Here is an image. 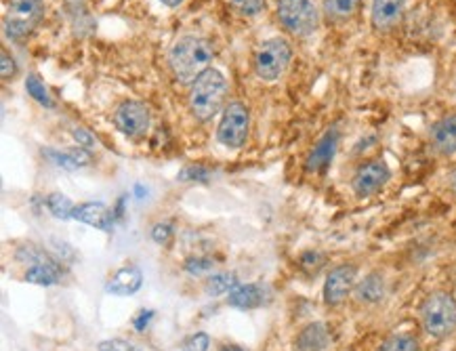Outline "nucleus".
<instances>
[{
  "label": "nucleus",
  "mask_w": 456,
  "mask_h": 351,
  "mask_svg": "<svg viewBox=\"0 0 456 351\" xmlns=\"http://www.w3.org/2000/svg\"><path fill=\"white\" fill-rule=\"evenodd\" d=\"M61 265L55 261L49 263H38V265H30L26 272V282L40 284V286H51L57 284L61 280Z\"/></svg>",
  "instance_id": "18"
},
{
  "label": "nucleus",
  "mask_w": 456,
  "mask_h": 351,
  "mask_svg": "<svg viewBox=\"0 0 456 351\" xmlns=\"http://www.w3.org/2000/svg\"><path fill=\"white\" fill-rule=\"evenodd\" d=\"M429 142L440 156H454L456 154V114L444 116L434 122L429 131Z\"/></svg>",
  "instance_id": "13"
},
{
  "label": "nucleus",
  "mask_w": 456,
  "mask_h": 351,
  "mask_svg": "<svg viewBox=\"0 0 456 351\" xmlns=\"http://www.w3.org/2000/svg\"><path fill=\"white\" fill-rule=\"evenodd\" d=\"M26 91H28V95L34 99V102L45 105V108H53V99H51L49 91H46V86H45L43 80H40L38 74L28 76V78H26Z\"/></svg>",
  "instance_id": "24"
},
{
  "label": "nucleus",
  "mask_w": 456,
  "mask_h": 351,
  "mask_svg": "<svg viewBox=\"0 0 456 351\" xmlns=\"http://www.w3.org/2000/svg\"><path fill=\"white\" fill-rule=\"evenodd\" d=\"M248 131H250V112L242 102H232L225 105L224 116L217 127V142L224 148L240 150L244 143L248 142Z\"/></svg>",
  "instance_id": "7"
},
{
  "label": "nucleus",
  "mask_w": 456,
  "mask_h": 351,
  "mask_svg": "<svg viewBox=\"0 0 456 351\" xmlns=\"http://www.w3.org/2000/svg\"><path fill=\"white\" fill-rule=\"evenodd\" d=\"M143 284V272L137 265H126L120 267L118 272L110 278V282L105 289H108L112 295H120V297H131L142 289Z\"/></svg>",
  "instance_id": "15"
},
{
  "label": "nucleus",
  "mask_w": 456,
  "mask_h": 351,
  "mask_svg": "<svg viewBox=\"0 0 456 351\" xmlns=\"http://www.w3.org/2000/svg\"><path fill=\"white\" fill-rule=\"evenodd\" d=\"M355 297L362 303H377L385 297V280L379 273H370L355 286Z\"/></svg>",
  "instance_id": "20"
},
{
  "label": "nucleus",
  "mask_w": 456,
  "mask_h": 351,
  "mask_svg": "<svg viewBox=\"0 0 456 351\" xmlns=\"http://www.w3.org/2000/svg\"><path fill=\"white\" fill-rule=\"evenodd\" d=\"M227 93V80L219 69L208 68L207 72L191 83L190 89V110L196 120L208 122L224 108Z\"/></svg>",
  "instance_id": "2"
},
{
  "label": "nucleus",
  "mask_w": 456,
  "mask_h": 351,
  "mask_svg": "<svg viewBox=\"0 0 456 351\" xmlns=\"http://www.w3.org/2000/svg\"><path fill=\"white\" fill-rule=\"evenodd\" d=\"M151 318H154V312H151V309H142V312L135 315V320H133V326H135L137 332H143L150 326Z\"/></svg>",
  "instance_id": "34"
},
{
  "label": "nucleus",
  "mask_w": 456,
  "mask_h": 351,
  "mask_svg": "<svg viewBox=\"0 0 456 351\" xmlns=\"http://www.w3.org/2000/svg\"><path fill=\"white\" fill-rule=\"evenodd\" d=\"M391 177L389 167L381 160H372L362 165L354 175V192L360 198H368L377 194L379 190H383L385 184H387Z\"/></svg>",
  "instance_id": "10"
},
{
  "label": "nucleus",
  "mask_w": 456,
  "mask_h": 351,
  "mask_svg": "<svg viewBox=\"0 0 456 351\" xmlns=\"http://www.w3.org/2000/svg\"><path fill=\"white\" fill-rule=\"evenodd\" d=\"M379 351H420V347L412 335H394L387 341H383Z\"/></svg>",
  "instance_id": "25"
},
{
  "label": "nucleus",
  "mask_w": 456,
  "mask_h": 351,
  "mask_svg": "<svg viewBox=\"0 0 456 351\" xmlns=\"http://www.w3.org/2000/svg\"><path fill=\"white\" fill-rule=\"evenodd\" d=\"M355 276H358V269L355 265H338L326 276L324 282V303L330 307L341 306V303L352 295Z\"/></svg>",
  "instance_id": "9"
},
{
  "label": "nucleus",
  "mask_w": 456,
  "mask_h": 351,
  "mask_svg": "<svg viewBox=\"0 0 456 351\" xmlns=\"http://www.w3.org/2000/svg\"><path fill=\"white\" fill-rule=\"evenodd\" d=\"M208 177H210V171L208 168H204V167H185L183 171H181L179 175H177V179L179 181H208Z\"/></svg>",
  "instance_id": "29"
},
{
  "label": "nucleus",
  "mask_w": 456,
  "mask_h": 351,
  "mask_svg": "<svg viewBox=\"0 0 456 351\" xmlns=\"http://www.w3.org/2000/svg\"><path fill=\"white\" fill-rule=\"evenodd\" d=\"M45 15L43 0H7L4 13V32L9 38L21 40L32 34Z\"/></svg>",
  "instance_id": "6"
},
{
  "label": "nucleus",
  "mask_w": 456,
  "mask_h": 351,
  "mask_svg": "<svg viewBox=\"0 0 456 351\" xmlns=\"http://www.w3.org/2000/svg\"><path fill=\"white\" fill-rule=\"evenodd\" d=\"M72 137H74V142L78 143V148H83L86 151L95 150L97 142H95V139H93V135L89 131H85V128H74Z\"/></svg>",
  "instance_id": "32"
},
{
  "label": "nucleus",
  "mask_w": 456,
  "mask_h": 351,
  "mask_svg": "<svg viewBox=\"0 0 456 351\" xmlns=\"http://www.w3.org/2000/svg\"><path fill=\"white\" fill-rule=\"evenodd\" d=\"M150 110L142 102H125L116 108L114 125L118 131L128 139H142L145 137L150 128Z\"/></svg>",
  "instance_id": "8"
},
{
  "label": "nucleus",
  "mask_w": 456,
  "mask_h": 351,
  "mask_svg": "<svg viewBox=\"0 0 456 351\" xmlns=\"http://www.w3.org/2000/svg\"><path fill=\"white\" fill-rule=\"evenodd\" d=\"M213 61V46L207 38L196 34H185L173 45L168 53V66L181 85H191L202 76Z\"/></svg>",
  "instance_id": "1"
},
{
  "label": "nucleus",
  "mask_w": 456,
  "mask_h": 351,
  "mask_svg": "<svg viewBox=\"0 0 456 351\" xmlns=\"http://www.w3.org/2000/svg\"><path fill=\"white\" fill-rule=\"evenodd\" d=\"M173 238V227L168 224H156L151 227V240L156 244H168Z\"/></svg>",
  "instance_id": "33"
},
{
  "label": "nucleus",
  "mask_w": 456,
  "mask_h": 351,
  "mask_svg": "<svg viewBox=\"0 0 456 351\" xmlns=\"http://www.w3.org/2000/svg\"><path fill=\"white\" fill-rule=\"evenodd\" d=\"M210 339L207 332H196V335L187 337L183 345H181V351H208Z\"/></svg>",
  "instance_id": "28"
},
{
  "label": "nucleus",
  "mask_w": 456,
  "mask_h": 351,
  "mask_svg": "<svg viewBox=\"0 0 456 351\" xmlns=\"http://www.w3.org/2000/svg\"><path fill=\"white\" fill-rule=\"evenodd\" d=\"M330 343V332L324 324L314 322L303 329L295 339L297 351H324Z\"/></svg>",
  "instance_id": "16"
},
{
  "label": "nucleus",
  "mask_w": 456,
  "mask_h": 351,
  "mask_svg": "<svg viewBox=\"0 0 456 351\" xmlns=\"http://www.w3.org/2000/svg\"><path fill=\"white\" fill-rule=\"evenodd\" d=\"M406 0H372L370 20L377 32L394 30L404 15Z\"/></svg>",
  "instance_id": "11"
},
{
  "label": "nucleus",
  "mask_w": 456,
  "mask_h": 351,
  "mask_svg": "<svg viewBox=\"0 0 456 351\" xmlns=\"http://www.w3.org/2000/svg\"><path fill=\"white\" fill-rule=\"evenodd\" d=\"M0 74H3V80H9V78H15L17 74V63L13 60V55H9L7 49L0 51Z\"/></svg>",
  "instance_id": "31"
},
{
  "label": "nucleus",
  "mask_w": 456,
  "mask_h": 351,
  "mask_svg": "<svg viewBox=\"0 0 456 351\" xmlns=\"http://www.w3.org/2000/svg\"><path fill=\"white\" fill-rule=\"evenodd\" d=\"M230 4L244 17H255L265 9L267 0H230Z\"/></svg>",
  "instance_id": "26"
},
{
  "label": "nucleus",
  "mask_w": 456,
  "mask_h": 351,
  "mask_svg": "<svg viewBox=\"0 0 456 351\" xmlns=\"http://www.w3.org/2000/svg\"><path fill=\"white\" fill-rule=\"evenodd\" d=\"M227 301L238 309H256L263 306V289L256 284H242L230 292Z\"/></svg>",
  "instance_id": "19"
},
{
  "label": "nucleus",
  "mask_w": 456,
  "mask_h": 351,
  "mask_svg": "<svg viewBox=\"0 0 456 351\" xmlns=\"http://www.w3.org/2000/svg\"><path fill=\"white\" fill-rule=\"evenodd\" d=\"M290 60V45L284 38H270L255 53V74L265 83H273L289 69Z\"/></svg>",
  "instance_id": "5"
},
{
  "label": "nucleus",
  "mask_w": 456,
  "mask_h": 351,
  "mask_svg": "<svg viewBox=\"0 0 456 351\" xmlns=\"http://www.w3.org/2000/svg\"><path fill=\"white\" fill-rule=\"evenodd\" d=\"M278 20L292 37H312L320 26L318 7L312 0H278Z\"/></svg>",
  "instance_id": "4"
},
{
  "label": "nucleus",
  "mask_w": 456,
  "mask_h": 351,
  "mask_svg": "<svg viewBox=\"0 0 456 351\" xmlns=\"http://www.w3.org/2000/svg\"><path fill=\"white\" fill-rule=\"evenodd\" d=\"M162 4H167V7H179L181 3H183V0H160Z\"/></svg>",
  "instance_id": "35"
},
{
  "label": "nucleus",
  "mask_w": 456,
  "mask_h": 351,
  "mask_svg": "<svg viewBox=\"0 0 456 351\" xmlns=\"http://www.w3.org/2000/svg\"><path fill=\"white\" fill-rule=\"evenodd\" d=\"M338 148V131L337 128H330L322 135V139L315 143V148L312 150V154L307 158L305 168L309 173H324L326 168L330 167L332 158L337 154Z\"/></svg>",
  "instance_id": "12"
},
{
  "label": "nucleus",
  "mask_w": 456,
  "mask_h": 351,
  "mask_svg": "<svg viewBox=\"0 0 456 351\" xmlns=\"http://www.w3.org/2000/svg\"><path fill=\"white\" fill-rule=\"evenodd\" d=\"M46 208H49V213L53 215L55 219H72L74 215V204L69 200L68 196L63 194H49L46 196Z\"/></svg>",
  "instance_id": "23"
},
{
  "label": "nucleus",
  "mask_w": 456,
  "mask_h": 351,
  "mask_svg": "<svg viewBox=\"0 0 456 351\" xmlns=\"http://www.w3.org/2000/svg\"><path fill=\"white\" fill-rule=\"evenodd\" d=\"M99 351H142L137 345L131 341H125V339H110V341L99 343Z\"/></svg>",
  "instance_id": "30"
},
{
  "label": "nucleus",
  "mask_w": 456,
  "mask_h": 351,
  "mask_svg": "<svg viewBox=\"0 0 456 351\" xmlns=\"http://www.w3.org/2000/svg\"><path fill=\"white\" fill-rule=\"evenodd\" d=\"M238 278L236 273H215V276H210L207 280V284H204V290H207V295L210 297H219V295H225V292H232L233 289H238Z\"/></svg>",
  "instance_id": "22"
},
{
  "label": "nucleus",
  "mask_w": 456,
  "mask_h": 351,
  "mask_svg": "<svg viewBox=\"0 0 456 351\" xmlns=\"http://www.w3.org/2000/svg\"><path fill=\"white\" fill-rule=\"evenodd\" d=\"M423 329L436 339H446L456 331V299L448 292H434L420 306Z\"/></svg>",
  "instance_id": "3"
},
{
  "label": "nucleus",
  "mask_w": 456,
  "mask_h": 351,
  "mask_svg": "<svg viewBox=\"0 0 456 351\" xmlns=\"http://www.w3.org/2000/svg\"><path fill=\"white\" fill-rule=\"evenodd\" d=\"M72 219L83 221V224L97 227L102 232H110L114 225V213L102 202H83L74 207Z\"/></svg>",
  "instance_id": "14"
},
{
  "label": "nucleus",
  "mask_w": 456,
  "mask_h": 351,
  "mask_svg": "<svg viewBox=\"0 0 456 351\" xmlns=\"http://www.w3.org/2000/svg\"><path fill=\"white\" fill-rule=\"evenodd\" d=\"M221 351H244V349L240 347V345H224V347H221Z\"/></svg>",
  "instance_id": "36"
},
{
  "label": "nucleus",
  "mask_w": 456,
  "mask_h": 351,
  "mask_svg": "<svg viewBox=\"0 0 456 351\" xmlns=\"http://www.w3.org/2000/svg\"><path fill=\"white\" fill-rule=\"evenodd\" d=\"M43 154L49 158L53 165L66 168V171H76V168H83L91 162V154L83 148L66 150V151L46 148V150H43Z\"/></svg>",
  "instance_id": "17"
},
{
  "label": "nucleus",
  "mask_w": 456,
  "mask_h": 351,
  "mask_svg": "<svg viewBox=\"0 0 456 351\" xmlns=\"http://www.w3.org/2000/svg\"><path fill=\"white\" fill-rule=\"evenodd\" d=\"M362 0H324V13L330 21L349 20L360 9Z\"/></svg>",
  "instance_id": "21"
},
{
  "label": "nucleus",
  "mask_w": 456,
  "mask_h": 351,
  "mask_svg": "<svg viewBox=\"0 0 456 351\" xmlns=\"http://www.w3.org/2000/svg\"><path fill=\"white\" fill-rule=\"evenodd\" d=\"M215 261L207 259V257H191V259L185 261V272L191 273V276H200V273H207L213 269Z\"/></svg>",
  "instance_id": "27"
}]
</instances>
